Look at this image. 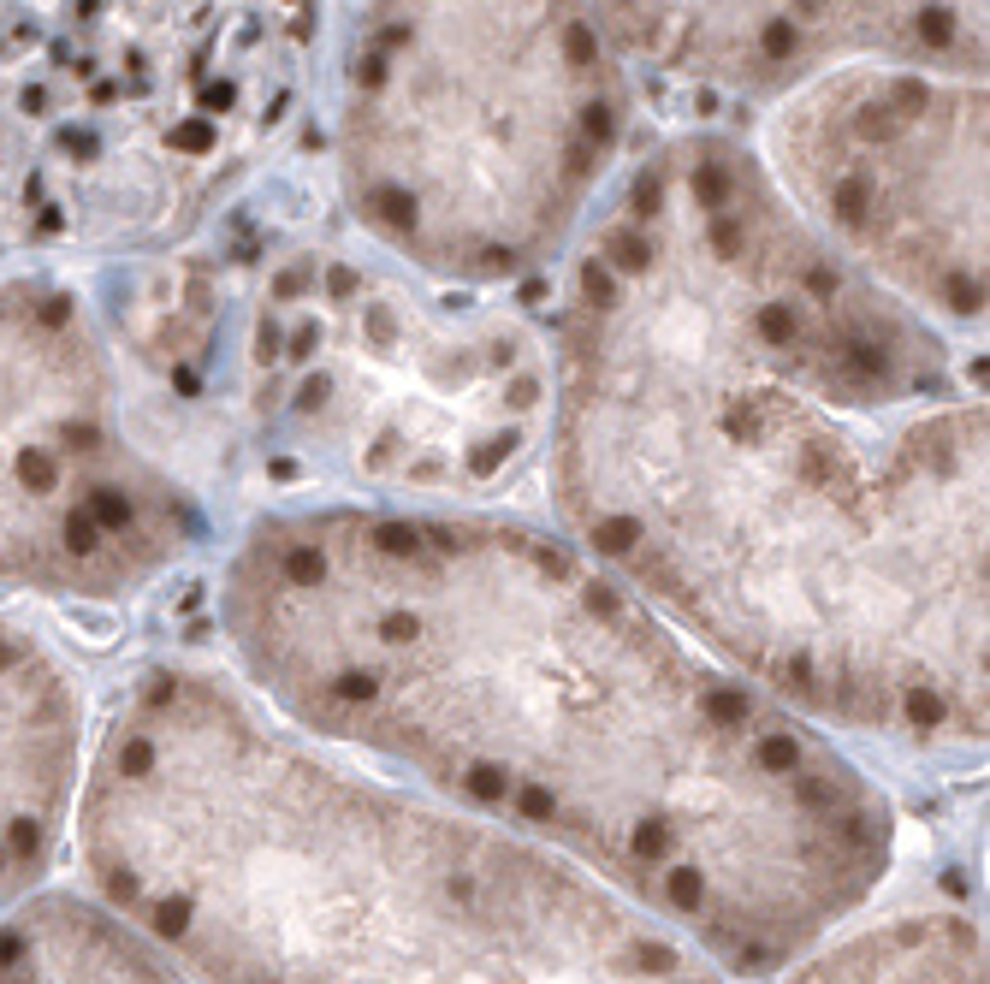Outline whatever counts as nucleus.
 <instances>
[{"instance_id": "nucleus-7", "label": "nucleus", "mask_w": 990, "mask_h": 984, "mask_svg": "<svg viewBox=\"0 0 990 984\" xmlns=\"http://www.w3.org/2000/svg\"><path fill=\"white\" fill-rule=\"evenodd\" d=\"M196 540V487L131 427L83 296L0 279V599L113 605Z\"/></svg>"}, {"instance_id": "nucleus-2", "label": "nucleus", "mask_w": 990, "mask_h": 984, "mask_svg": "<svg viewBox=\"0 0 990 984\" xmlns=\"http://www.w3.org/2000/svg\"><path fill=\"white\" fill-rule=\"evenodd\" d=\"M238 682L285 724L552 848L771 979L884 889L895 807L564 528L498 504H273L219 570Z\"/></svg>"}, {"instance_id": "nucleus-10", "label": "nucleus", "mask_w": 990, "mask_h": 984, "mask_svg": "<svg viewBox=\"0 0 990 984\" xmlns=\"http://www.w3.org/2000/svg\"><path fill=\"white\" fill-rule=\"evenodd\" d=\"M629 65L771 101L825 65V0H587Z\"/></svg>"}, {"instance_id": "nucleus-13", "label": "nucleus", "mask_w": 990, "mask_h": 984, "mask_svg": "<svg viewBox=\"0 0 990 984\" xmlns=\"http://www.w3.org/2000/svg\"><path fill=\"white\" fill-rule=\"evenodd\" d=\"M831 59L985 72V0H825V65Z\"/></svg>"}, {"instance_id": "nucleus-5", "label": "nucleus", "mask_w": 990, "mask_h": 984, "mask_svg": "<svg viewBox=\"0 0 990 984\" xmlns=\"http://www.w3.org/2000/svg\"><path fill=\"white\" fill-rule=\"evenodd\" d=\"M243 445L320 504H487L546 451L552 350L493 291L350 243H279L232 279Z\"/></svg>"}, {"instance_id": "nucleus-1", "label": "nucleus", "mask_w": 990, "mask_h": 984, "mask_svg": "<svg viewBox=\"0 0 990 984\" xmlns=\"http://www.w3.org/2000/svg\"><path fill=\"white\" fill-rule=\"evenodd\" d=\"M564 279L546 480L575 546L836 742L985 748V392L748 137L629 160Z\"/></svg>"}, {"instance_id": "nucleus-6", "label": "nucleus", "mask_w": 990, "mask_h": 984, "mask_svg": "<svg viewBox=\"0 0 990 984\" xmlns=\"http://www.w3.org/2000/svg\"><path fill=\"white\" fill-rule=\"evenodd\" d=\"M326 0H0V250L196 226L297 119Z\"/></svg>"}, {"instance_id": "nucleus-9", "label": "nucleus", "mask_w": 990, "mask_h": 984, "mask_svg": "<svg viewBox=\"0 0 990 984\" xmlns=\"http://www.w3.org/2000/svg\"><path fill=\"white\" fill-rule=\"evenodd\" d=\"M83 765V682L36 629L0 611V907L48 884L72 848Z\"/></svg>"}, {"instance_id": "nucleus-3", "label": "nucleus", "mask_w": 990, "mask_h": 984, "mask_svg": "<svg viewBox=\"0 0 990 984\" xmlns=\"http://www.w3.org/2000/svg\"><path fill=\"white\" fill-rule=\"evenodd\" d=\"M72 848L202 984H730L594 872L374 777L214 665L119 688Z\"/></svg>"}, {"instance_id": "nucleus-12", "label": "nucleus", "mask_w": 990, "mask_h": 984, "mask_svg": "<svg viewBox=\"0 0 990 984\" xmlns=\"http://www.w3.org/2000/svg\"><path fill=\"white\" fill-rule=\"evenodd\" d=\"M777 984H985V931L961 907H902L825 931Z\"/></svg>"}, {"instance_id": "nucleus-8", "label": "nucleus", "mask_w": 990, "mask_h": 984, "mask_svg": "<svg viewBox=\"0 0 990 984\" xmlns=\"http://www.w3.org/2000/svg\"><path fill=\"white\" fill-rule=\"evenodd\" d=\"M753 149L854 273L943 333L985 327V72L831 59L771 96Z\"/></svg>"}, {"instance_id": "nucleus-11", "label": "nucleus", "mask_w": 990, "mask_h": 984, "mask_svg": "<svg viewBox=\"0 0 990 984\" xmlns=\"http://www.w3.org/2000/svg\"><path fill=\"white\" fill-rule=\"evenodd\" d=\"M0 984H202L89 884H36L0 907Z\"/></svg>"}, {"instance_id": "nucleus-4", "label": "nucleus", "mask_w": 990, "mask_h": 984, "mask_svg": "<svg viewBox=\"0 0 990 984\" xmlns=\"http://www.w3.org/2000/svg\"><path fill=\"white\" fill-rule=\"evenodd\" d=\"M634 131L629 59L587 0H362L333 173L368 250L504 291L587 232Z\"/></svg>"}]
</instances>
